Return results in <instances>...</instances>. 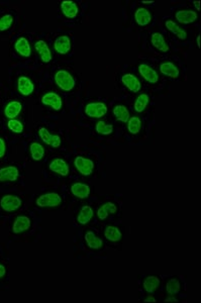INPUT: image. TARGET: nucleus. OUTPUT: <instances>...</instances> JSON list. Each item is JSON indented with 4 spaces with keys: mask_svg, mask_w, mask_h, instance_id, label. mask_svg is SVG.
Masks as SVG:
<instances>
[{
    "mask_svg": "<svg viewBox=\"0 0 201 303\" xmlns=\"http://www.w3.org/2000/svg\"><path fill=\"white\" fill-rule=\"evenodd\" d=\"M22 199L17 194H4L0 197V210L5 213H13L22 206Z\"/></svg>",
    "mask_w": 201,
    "mask_h": 303,
    "instance_id": "f257e3e1",
    "label": "nucleus"
},
{
    "mask_svg": "<svg viewBox=\"0 0 201 303\" xmlns=\"http://www.w3.org/2000/svg\"><path fill=\"white\" fill-rule=\"evenodd\" d=\"M32 225H33L32 219H30L29 216L24 215V214L18 215L12 222L11 228H10V233L11 234L15 236L22 235L29 231V229L32 228Z\"/></svg>",
    "mask_w": 201,
    "mask_h": 303,
    "instance_id": "f03ea898",
    "label": "nucleus"
},
{
    "mask_svg": "<svg viewBox=\"0 0 201 303\" xmlns=\"http://www.w3.org/2000/svg\"><path fill=\"white\" fill-rule=\"evenodd\" d=\"M55 82L59 88L64 91H71L76 85L74 77L66 70H59L55 74Z\"/></svg>",
    "mask_w": 201,
    "mask_h": 303,
    "instance_id": "7ed1b4c3",
    "label": "nucleus"
},
{
    "mask_svg": "<svg viewBox=\"0 0 201 303\" xmlns=\"http://www.w3.org/2000/svg\"><path fill=\"white\" fill-rule=\"evenodd\" d=\"M21 177V170L15 165L0 168V183H14Z\"/></svg>",
    "mask_w": 201,
    "mask_h": 303,
    "instance_id": "20e7f679",
    "label": "nucleus"
},
{
    "mask_svg": "<svg viewBox=\"0 0 201 303\" xmlns=\"http://www.w3.org/2000/svg\"><path fill=\"white\" fill-rule=\"evenodd\" d=\"M62 197L56 192H48L39 196L36 200V204L39 207H58L62 203Z\"/></svg>",
    "mask_w": 201,
    "mask_h": 303,
    "instance_id": "39448f33",
    "label": "nucleus"
},
{
    "mask_svg": "<svg viewBox=\"0 0 201 303\" xmlns=\"http://www.w3.org/2000/svg\"><path fill=\"white\" fill-rule=\"evenodd\" d=\"M17 89L22 96L29 97L35 91V84L29 77L22 75L17 80Z\"/></svg>",
    "mask_w": 201,
    "mask_h": 303,
    "instance_id": "423d86ee",
    "label": "nucleus"
},
{
    "mask_svg": "<svg viewBox=\"0 0 201 303\" xmlns=\"http://www.w3.org/2000/svg\"><path fill=\"white\" fill-rule=\"evenodd\" d=\"M85 114L92 118H101L107 114V106L103 102H90L85 106Z\"/></svg>",
    "mask_w": 201,
    "mask_h": 303,
    "instance_id": "0eeeda50",
    "label": "nucleus"
},
{
    "mask_svg": "<svg viewBox=\"0 0 201 303\" xmlns=\"http://www.w3.org/2000/svg\"><path fill=\"white\" fill-rule=\"evenodd\" d=\"M75 167L76 169L78 170V172L80 174H82L83 176H89V175L92 174L94 170V163L92 160L88 158L82 157V156H78L76 157L75 161H74Z\"/></svg>",
    "mask_w": 201,
    "mask_h": 303,
    "instance_id": "6e6552de",
    "label": "nucleus"
},
{
    "mask_svg": "<svg viewBox=\"0 0 201 303\" xmlns=\"http://www.w3.org/2000/svg\"><path fill=\"white\" fill-rule=\"evenodd\" d=\"M40 139L45 142V145L51 146L53 148H59L62 143V140L60 136L50 133L45 127H40L38 131Z\"/></svg>",
    "mask_w": 201,
    "mask_h": 303,
    "instance_id": "1a4fd4ad",
    "label": "nucleus"
},
{
    "mask_svg": "<svg viewBox=\"0 0 201 303\" xmlns=\"http://www.w3.org/2000/svg\"><path fill=\"white\" fill-rule=\"evenodd\" d=\"M22 109H23V105L21 101L11 100L7 102L6 105L4 106L3 114L7 119H14L20 117Z\"/></svg>",
    "mask_w": 201,
    "mask_h": 303,
    "instance_id": "9d476101",
    "label": "nucleus"
},
{
    "mask_svg": "<svg viewBox=\"0 0 201 303\" xmlns=\"http://www.w3.org/2000/svg\"><path fill=\"white\" fill-rule=\"evenodd\" d=\"M14 51L22 58H29L32 56V47L25 37H21L14 43Z\"/></svg>",
    "mask_w": 201,
    "mask_h": 303,
    "instance_id": "9b49d317",
    "label": "nucleus"
},
{
    "mask_svg": "<svg viewBox=\"0 0 201 303\" xmlns=\"http://www.w3.org/2000/svg\"><path fill=\"white\" fill-rule=\"evenodd\" d=\"M35 50L44 63H50L52 61L53 59L52 52L50 50L48 44L45 43L44 40H39L35 43Z\"/></svg>",
    "mask_w": 201,
    "mask_h": 303,
    "instance_id": "f8f14e48",
    "label": "nucleus"
},
{
    "mask_svg": "<svg viewBox=\"0 0 201 303\" xmlns=\"http://www.w3.org/2000/svg\"><path fill=\"white\" fill-rule=\"evenodd\" d=\"M42 103L44 105L51 106L55 110H60L62 106H63V101H62L60 95L55 92H48L43 95Z\"/></svg>",
    "mask_w": 201,
    "mask_h": 303,
    "instance_id": "ddd939ff",
    "label": "nucleus"
},
{
    "mask_svg": "<svg viewBox=\"0 0 201 303\" xmlns=\"http://www.w3.org/2000/svg\"><path fill=\"white\" fill-rule=\"evenodd\" d=\"M49 168L52 172L59 174L60 176H63V177L68 176V174L70 172V168L67 162L63 160V159H60V158L54 159V160L50 163Z\"/></svg>",
    "mask_w": 201,
    "mask_h": 303,
    "instance_id": "4468645a",
    "label": "nucleus"
},
{
    "mask_svg": "<svg viewBox=\"0 0 201 303\" xmlns=\"http://www.w3.org/2000/svg\"><path fill=\"white\" fill-rule=\"evenodd\" d=\"M61 11L67 19H75L79 13V7L76 2L71 1V0H64L60 4Z\"/></svg>",
    "mask_w": 201,
    "mask_h": 303,
    "instance_id": "2eb2a0df",
    "label": "nucleus"
},
{
    "mask_svg": "<svg viewBox=\"0 0 201 303\" xmlns=\"http://www.w3.org/2000/svg\"><path fill=\"white\" fill-rule=\"evenodd\" d=\"M175 19L182 24H190L197 21L198 14L194 10H178L175 13Z\"/></svg>",
    "mask_w": 201,
    "mask_h": 303,
    "instance_id": "dca6fc26",
    "label": "nucleus"
},
{
    "mask_svg": "<svg viewBox=\"0 0 201 303\" xmlns=\"http://www.w3.org/2000/svg\"><path fill=\"white\" fill-rule=\"evenodd\" d=\"M138 71H140L141 76L147 82L155 84L159 81L158 73L155 71L151 66L147 65V64H141V65L138 66Z\"/></svg>",
    "mask_w": 201,
    "mask_h": 303,
    "instance_id": "f3484780",
    "label": "nucleus"
},
{
    "mask_svg": "<svg viewBox=\"0 0 201 303\" xmlns=\"http://www.w3.org/2000/svg\"><path fill=\"white\" fill-rule=\"evenodd\" d=\"M54 49L59 55H66L71 50V40L68 36H60L54 42Z\"/></svg>",
    "mask_w": 201,
    "mask_h": 303,
    "instance_id": "a211bd4d",
    "label": "nucleus"
},
{
    "mask_svg": "<svg viewBox=\"0 0 201 303\" xmlns=\"http://www.w3.org/2000/svg\"><path fill=\"white\" fill-rule=\"evenodd\" d=\"M120 80H121L122 84L125 85L132 92L136 93V92H138V91L141 90L142 85H141L140 80H138V79L134 75H133V74L127 73L125 75H122Z\"/></svg>",
    "mask_w": 201,
    "mask_h": 303,
    "instance_id": "6ab92c4d",
    "label": "nucleus"
},
{
    "mask_svg": "<svg viewBox=\"0 0 201 303\" xmlns=\"http://www.w3.org/2000/svg\"><path fill=\"white\" fill-rule=\"evenodd\" d=\"M134 21L138 25L146 26L152 22V14L145 7L137 8L134 12Z\"/></svg>",
    "mask_w": 201,
    "mask_h": 303,
    "instance_id": "aec40b11",
    "label": "nucleus"
},
{
    "mask_svg": "<svg viewBox=\"0 0 201 303\" xmlns=\"http://www.w3.org/2000/svg\"><path fill=\"white\" fill-rule=\"evenodd\" d=\"M160 71L165 76H168L172 79H177L180 75L178 67L172 62H164L160 65Z\"/></svg>",
    "mask_w": 201,
    "mask_h": 303,
    "instance_id": "412c9836",
    "label": "nucleus"
},
{
    "mask_svg": "<svg viewBox=\"0 0 201 303\" xmlns=\"http://www.w3.org/2000/svg\"><path fill=\"white\" fill-rule=\"evenodd\" d=\"M151 43L155 47H156L157 50H159L163 53H167L170 49V47H169L168 43L166 42L164 36L160 33H154L151 36Z\"/></svg>",
    "mask_w": 201,
    "mask_h": 303,
    "instance_id": "4be33fe9",
    "label": "nucleus"
},
{
    "mask_svg": "<svg viewBox=\"0 0 201 303\" xmlns=\"http://www.w3.org/2000/svg\"><path fill=\"white\" fill-rule=\"evenodd\" d=\"M30 158H32V160L35 162H40L41 160H43V158L45 157V148L41 145L40 142L34 141L29 145V149H28Z\"/></svg>",
    "mask_w": 201,
    "mask_h": 303,
    "instance_id": "5701e85b",
    "label": "nucleus"
},
{
    "mask_svg": "<svg viewBox=\"0 0 201 303\" xmlns=\"http://www.w3.org/2000/svg\"><path fill=\"white\" fill-rule=\"evenodd\" d=\"M117 211V206L113 202H105L103 203L97 210V216L99 219L104 220L110 214H114Z\"/></svg>",
    "mask_w": 201,
    "mask_h": 303,
    "instance_id": "b1692460",
    "label": "nucleus"
},
{
    "mask_svg": "<svg viewBox=\"0 0 201 303\" xmlns=\"http://www.w3.org/2000/svg\"><path fill=\"white\" fill-rule=\"evenodd\" d=\"M165 26L168 30L171 31L173 35H175L179 40H186L187 39V33L186 30L183 29L180 25H178L175 22L168 20L165 22Z\"/></svg>",
    "mask_w": 201,
    "mask_h": 303,
    "instance_id": "393cba45",
    "label": "nucleus"
},
{
    "mask_svg": "<svg viewBox=\"0 0 201 303\" xmlns=\"http://www.w3.org/2000/svg\"><path fill=\"white\" fill-rule=\"evenodd\" d=\"M93 215L94 212L93 210H92V207L89 205H83L79 211L78 216H77V222L81 226H85L92 219Z\"/></svg>",
    "mask_w": 201,
    "mask_h": 303,
    "instance_id": "a878e982",
    "label": "nucleus"
},
{
    "mask_svg": "<svg viewBox=\"0 0 201 303\" xmlns=\"http://www.w3.org/2000/svg\"><path fill=\"white\" fill-rule=\"evenodd\" d=\"M71 193L80 199H85L90 194V188L84 183H75L71 186Z\"/></svg>",
    "mask_w": 201,
    "mask_h": 303,
    "instance_id": "bb28decb",
    "label": "nucleus"
},
{
    "mask_svg": "<svg viewBox=\"0 0 201 303\" xmlns=\"http://www.w3.org/2000/svg\"><path fill=\"white\" fill-rule=\"evenodd\" d=\"M84 240L86 245L92 250H98L103 246V241L93 232H87L84 235Z\"/></svg>",
    "mask_w": 201,
    "mask_h": 303,
    "instance_id": "cd10ccee",
    "label": "nucleus"
},
{
    "mask_svg": "<svg viewBox=\"0 0 201 303\" xmlns=\"http://www.w3.org/2000/svg\"><path fill=\"white\" fill-rule=\"evenodd\" d=\"M160 284H161V280H160L159 277L151 275V276H148L144 280L143 286H144V289H145L146 292L154 293L155 291H156L159 288Z\"/></svg>",
    "mask_w": 201,
    "mask_h": 303,
    "instance_id": "c85d7f7f",
    "label": "nucleus"
},
{
    "mask_svg": "<svg viewBox=\"0 0 201 303\" xmlns=\"http://www.w3.org/2000/svg\"><path fill=\"white\" fill-rule=\"evenodd\" d=\"M104 236H105L107 241L112 242V243H117L121 240L122 233H121V232L118 228L112 227V226H108V227H106V229L104 231Z\"/></svg>",
    "mask_w": 201,
    "mask_h": 303,
    "instance_id": "c756f323",
    "label": "nucleus"
},
{
    "mask_svg": "<svg viewBox=\"0 0 201 303\" xmlns=\"http://www.w3.org/2000/svg\"><path fill=\"white\" fill-rule=\"evenodd\" d=\"M113 115L118 121L125 122V123L128 122L130 118V111L125 105H120V104L116 105L113 108Z\"/></svg>",
    "mask_w": 201,
    "mask_h": 303,
    "instance_id": "7c9ffc66",
    "label": "nucleus"
},
{
    "mask_svg": "<svg viewBox=\"0 0 201 303\" xmlns=\"http://www.w3.org/2000/svg\"><path fill=\"white\" fill-rule=\"evenodd\" d=\"M149 101H150V97H149L148 94L143 93L141 95H138L137 98L134 101V110L136 111L137 114L143 113V111L147 108V106L149 104Z\"/></svg>",
    "mask_w": 201,
    "mask_h": 303,
    "instance_id": "2f4dec72",
    "label": "nucleus"
},
{
    "mask_svg": "<svg viewBox=\"0 0 201 303\" xmlns=\"http://www.w3.org/2000/svg\"><path fill=\"white\" fill-rule=\"evenodd\" d=\"M128 131L132 135H137L142 130V120L138 117H132L128 120Z\"/></svg>",
    "mask_w": 201,
    "mask_h": 303,
    "instance_id": "473e14b6",
    "label": "nucleus"
},
{
    "mask_svg": "<svg viewBox=\"0 0 201 303\" xmlns=\"http://www.w3.org/2000/svg\"><path fill=\"white\" fill-rule=\"evenodd\" d=\"M6 126L7 129L15 134V135H22L24 131V125L23 123L18 119V118H14V119H7V122H6Z\"/></svg>",
    "mask_w": 201,
    "mask_h": 303,
    "instance_id": "72a5a7b5",
    "label": "nucleus"
},
{
    "mask_svg": "<svg viewBox=\"0 0 201 303\" xmlns=\"http://www.w3.org/2000/svg\"><path fill=\"white\" fill-rule=\"evenodd\" d=\"M14 23V17L11 13H5L0 17V33H4L8 29L11 28V26Z\"/></svg>",
    "mask_w": 201,
    "mask_h": 303,
    "instance_id": "f704fd0d",
    "label": "nucleus"
},
{
    "mask_svg": "<svg viewBox=\"0 0 201 303\" xmlns=\"http://www.w3.org/2000/svg\"><path fill=\"white\" fill-rule=\"evenodd\" d=\"M95 130H96L97 134H99L101 136H110L113 133V125L110 124V123H106L103 120H99L95 124Z\"/></svg>",
    "mask_w": 201,
    "mask_h": 303,
    "instance_id": "c9c22d12",
    "label": "nucleus"
},
{
    "mask_svg": "<svg viewBox=\"0 0 201 303\" xmlns=\"http://www.w3.org/2000/svg\"><path fill=\"white\" fill-rule=\"evenodd\" d=\"M181 288V285L178 279L176 278H172L170 279L167 284H166V291L170 294V295H176Z\"/></svg>",
    "mask_w": 201,
    "mask_h": 303,
    "instance_id": "e433bc0d",
    "label": "nucleus"
},
{
    "mask_svg": "<svg viewBox=\"0 0 201 303\" xmlns=\"http://www.w3.org/2000/svg\"><path fill=\"white\" fill-rule=\"evenodd\" d=\"M8 276V268L7 265L0 262V283L3 282Z\"/></svg>",
    "mask_w": 201,
    "mask_h": 303,
    "instance_id": "4c0bfd02",
    "label": "nucleus"
},
{
    "mask_svg": "<svg viewBox=\"0 0 201 303\" xmlns=\"http://www.w3.org/2000/svg\"><path fill=\"white\" fill-rule=\"evenodd\" d=\"M6 153H7V142L2 137H0V160H2L5 157Z\"/></svg>",
    "mask_w": 201,
    "mask_h": 303,
    "instance_id": "58836bf2",
    "label": "nucleus"
},
{
    "mask_svg": "<svg viewBox=\"0 0 201 303\" xmlns=\"http://www.w3.org/2000/svg\"><path fill=\"white\" fill-rule=\"evenodd\" d=\"M165 301L166 302H178V299L174 298V297H170V298H166Z\"/></svg>",
    "mask_w": 201,
    "mask_h": 303,
    "instance_id": "ea45409f",
    "label": "nucleus"
},
{
    "mask_svg": "<svg viewBox=\"0 0 201 303\" xmlns=\"http://www.w3.org/2000/svg\"><path fill=\"white\" fill-rule=\"evenodd\" d=\"M144 301H145V302H157V300L155 299L154 297H152V296H150L149 298H146Z\"/></svg>",
    "mask_w": 201,
    "mask_h": 303,
    "instance_id": "a19ab883",
    "label": "nucleus"
},
{
    "mask_svg": "<svg viewBox=\"0 0 201 303\" xmlns=\"http://www.w3.org/2000/svg\"><path fill=\"white\" fill-rule=\"evenodd\" d=\"M196 43H197V47H198V49H200V36H199V35L197 36Z\"/></svg>",
    "mask_w": 201,
    "mask_h": 303,
    "instance_id": "79ce46f5",
    "label": "nucleus"
},
{
    "mask_svg": "<svg viewBox=\"0 0 201 303\" xmlns=\"http://www.w3.org/2000/svg\"><path fill=\"white\" fill-rule=\"evenodd\" d=\"M193 4L195 5V7H196V9H197V10H199V9H200V7H199V4H200V3H199V1H194V2H193Z\"/></svg>",
    "mask_w": 201,
    "mask_h": 303,
    "instance_id": "37998d69",
    "label": "nucleus"
},
{
    "mask_svg": "<svg viewBox=\"0 0 201 303\" xmlns=\"http://www.w3.org/2000/svg\"><path fill=\"white\" fill-rule=\"evenodd\" d=\"M144 4H154V1H143Z\"/></svg>",
    "mask_w": 201,
    "mask_h": 303,
    "instance_id": "c03bdc74",
    "label": "nucleus"
},
{
    "mask_svg": "<svg viewBox=\"0 0 201 303\" xmlns=\"http://www.w3.org/2000/svg\"><path fill=\"white\" fill-rule=\"evenodd\" d=\"M0 256H1V254H0Z\"/></svg>",
    "mask_w": 201,
    "mask_h": 303,
    "instance_id": "a18cd8bd",
    "label": "nucleus"
}]
</instances>
